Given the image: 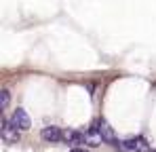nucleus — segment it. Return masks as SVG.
<instances>
[{"label":"nucleus","mask_w":156,"mask_h":152,"mask_svg":"<svg viewBox=\"0 0 156 152\" xmlns=\"http://www.w3.org/2000/svg\"><path fill=\"white\" fill-rule=\"evenodd\" d=\"M63 142L70 146H84L87 144V131L68 129V131H63Z\"/></svg>","instance_id":"obj_4"},{"label":"nucleus","mask_w":156,"mask_h":152,"mask_svg":"<svg viewBox=\"0 0 156 152\" xmlns=\"http://www.w3.org/2000/svg\"><path fill=\"white\" fill-rule=\"evenodd\" d=\"M11 121L19 127L21 131H27V129L32 127V121H30V116H27V112L23 108H17V110L13 112V118H11Z\"/></svg>","instance_id":"obj_6"},{"label":"nucleus","mask_w":156,"mask_h":152,"mask_svg":"<svg viewBox=\"0 0 156 152\" xmlns=\"http://www.w3.org/2000/svg\"><path fill=\"white\" fill-rule=\"evenodd\" d=\"M72 152H89V150H84V148H72Z\"/></svg>","instance_id":"obj_8"},{"label":"nucleus","mask_w":156,"mask_h":152,"mask_svg":"<svg viewBox=\"0 0 156 152\" xmlns=\"http://www.w3.org/2000/svg\"><path fill=\"white\" fill-rule=\"evenodd\" d=\"M40 137H42L44 142H51V144H57V142H63V131H61V127L49 125V127H44V129H42Z\"/></svg>","instance_id":"obj_5"},{"label":"nucleus","mask_w":156,"mask_h":152,"mask_svg":"<svg viewBox=\"0 0 156 152\" xmlns=\"http://www.w3.org/2000/svg\"><path fill=\"white\" fill-rule=\"evenodd\" d=\"M0 135H2L4 144H17L19 137H21V129L15 125L13 121L4 118V121H2V129H0Z\"/></svg>","instance_id":"obj_2"},{"label":"nucleus","mask_w":156,"mask_h":152,"mask_svg":"<svg viewBox=\"0 0 156 152\" xmlns=\"http://www.w3.org/2000/svg\"><path fill=\"white\" fill-rule=\"evenodd\" d=\"M95 127H97V131L101 133V137H104L105 144H110V146H114V148H122V142H118V139H116V133H114V129L110 127L108 121L97 118V121H95Z\"/></svg>","instance_id":"obj_1"},{"label":"nucleus","mask_w":156,"mask_h":152,"mask_svg":"<svg viewBox=\"0 0 156 152\" xmlns=\"http://www.w3.org/2000/svg\"><path fill=\"white\" fill-rule=\"evenodd\" d=\"M9 103H11V91H9V89H4V91L0 93V108H2V110H6V108H9Z\"/></svg>","instance_id":"obj_7"},{"label":"nucleus","mask_w":156,"mask_h":152,"mask_svg":"<svg viewBox=\"0 0 156 152\" xmlns=\"http://www.w3.org/2000/svg\"><path fill=\"white\" fill-rule=\"evenodd\" d=\"M122 148L131 152H150V144L146 142V137L135 135V137H129V139L122 142Z\"/></svg>","instance_id":"obj_3"}]
</instances>
